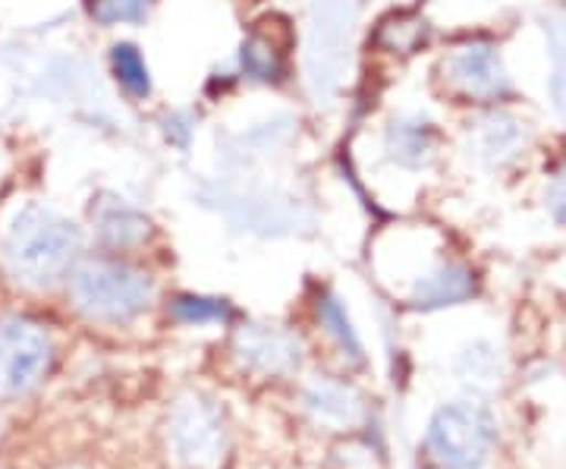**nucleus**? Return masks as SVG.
Here are the masks:
<instances>
[{
  "label": "nucleus",
  "mask_w": 566,
  "mask_h": 469,
  "mask_svg": "<svg viewBox=\"0 0 566 469\" xmlns=\"http://www.w3.org/2000/svg\"><path fill=\"white\" fill-rule=\"evenodd\" d=\"M469 290H472V281H469L465 271H460V268H444L441 274L428 278V284H424L422 293H419L422 303H416V306H444V303H457V300L469 296Z\"/></svg>",
  "instance_id": "nucleus-11"
},
{
  "label": "nucleus",
  "mask_w": 566,
  "mask_h": 469,
  "mask_svg": "<svg viewBox=\"0 0 566 469\" xmlns=\"http://www.w3.org/2000/svg\"><path fill=\"white\" fill-rule=\"evenodd\" d=\"M155 284L139 268L117 259H88L70 278V300L85 319L123 325L151 306Z\"/></svg>",
  "instance_id": "nucleus-2"
},
{
  "label": "nucleus",
  "mask_w": 566,
  "mask_h": 469,
  "mask_svg": "<svg viewBox=\"0 0 566 469\" xmlns=\"http://www.w3.org/2000/svg\"><path fill=\"white\" fill-rule=\"evenodd\" d=\"M305 404L324 426H353L359 419V413H363L359 397L344 385H334V382H318L315 388L308 390Z\"/></svg>",
  "instance_id": "nucleus-8"
},
{
  "label": "nucleus",
  "mask_w": 566,
  "mask_h": 469,
  "mask_svg": "<svg viewBox=\"0 0 566 469\" xmlns=\"http://www.w3.org/2000/svg\"><path fill=\"white\" fill-rule=\"evenodd\" d=\"M243 70L255 82H277L283 76V44L274 32L255 29L243 44Z\"/></svg>",
  "instance_id": "nucleus-9"
},
{
  "label": "nucleus",
  "mask_w": 566,
  "mask_h": 469,
  "mask_svg": "<svg viewBox=\"0 0 566 469\" xmlns=\"http://www.w3.org/2000/svg\"><path fill=\"white\" fill-rule=\"evenodd\" d=\"M428 129L424 123H400L390 136V148L400 161H422V155L428 152V143H424Z\"/></svg>",
  "instance_id": "nucleus-16"
},
{
  "label": "nucleus",
  "mask_w": 566,
  "mask_h": 469,
  "mask_svg": "<svg viewBox=\"0 0 566 469\" xmlns=\"http://www.w3.org/2000/svg\"><path fill=\"white\" fill-rule=\"evenodd\" d=\"M318 315H322V325L337 337V344H340L353 359H363V347H359V341H356L353 327H349V322H346L344 309H340V303H337L334 296H324L322 303H318Z\"/></svg>",
  "instance_id": "nucleus-13"
},
{
  "label": "nucleus",
  "mask_w": 566,
  "mask_h": 469,
  "mask_svg": "<svg viewBox=\"0 0 566 469\" xmlns=\"http://www.w3.org/2000/svg\"><path fill=\"white\" fill-rule=\"evenodd\" d=\"M114 73H117V80H120V85L129 95H136V98L148 95V88H151L148 66H145L142 54L133 44H117L114 48Z\"/></svg>",
  "instance_id": "nucleus-12"
},
{
  "label": "nucleus",
  "mask_w": 566,
  "mask_h": 469,
  "mask_svg": "<svg viewBox=\"0 0 566 469\" xmlns=\"http://www.w3.org/2000/svg\"><path fill=\"white\" fill-rule=\"evenodd\" d=\"M155 0H95L92 13L104 25H117V22H142L148 17Z\"/></svg>",
  "instance_id": "nucleus-14"
},
{
  "label": "nucleus",
  "mask_w": 566,
  "mask_h": 469,
  "mask_svg": "<svg viewBox=\"0 0 566 469\" xmlns=\"http://www.w3.org/2000/svg\"><path fill=\"white\" fill-rule=\"evenodd\" d=\"M551 208H554V215L560 218L566 225V177L560 184L554 186V196H551Z\"/></svg>",
  "instance_id": "nucleus-17"
},
{
  "label": "nucleus",
  "mask_w": 566,
  "mask_h": 469,
  "mask_svg": "<svg viewBox=\"0 0 566 469\" xmlns=\"http://www.w3.org/2000/svg\"><path fill=\"white\" fill-rule=\"evenodd\" d=\"M54 366V341L51 334L29 319H3L0 322V390L3 394H29L48 378Z\"/></svg>",
  "instance_id": "nucleus-4"
},
{
  "label": "nucleus",
  "mask_w": 566,
  "mask_h": 469,
  "mask_svg": "<svg viewBox=\"0 0 566 469\" xmlns=\"http://www.w3.org/2000/svg\"><path fill=\"white\" fill-rule=\"evenodd\" d=\"M170 445L182 467L214 469L227 450V426L221 409L202 397H189L174 409Z\"/></svg>",
  "instance_id": "nucleus-5"
},
{
  "label": "nucleus",
  "mask_w": 566,
  "mask_h": 469,
  "mask_svg": "<svg viewBox=\"0 0 566 469\" xmlns=\"http://www.w3.org/2000/svg\"><path fill=\"white\" fill-rule=\"evenodd\" d=\"M233 353L240 363L262 375H290L303 363V347L296 334L277 325H245L233 337Z\"/></svg>",
  "instance_id": "nucleus-6"
},
{
  "label": "nucleus",
  "mask_w": 566,
  "mask_h": 469,
  "mask_svg": "<svg viewBox=\"0 0 566 469\" xmlns=\"http://www.w3.org/2000/svg\"><path fill=\"white\" fill-rule=\"evenodd\" d=\"M98 233H102V240L107 246L126 249V246L145 240L148 221L142 215H136L133 208H126V205H111L107 211L98 215Z\"/></svg>",
  "instance_id": "nucleus-10"
},
{
  "label": "nucleus",
  "mask_w": 566,
  "mask_h": 469,
  "mask_svg": "<svg viewBox=\"0 0 566 469\" xmlns=\"http://www.w3.org/2000/svg\"><path fill=\"white\" fill-rule=\"evenodd\" d=\"M80 230L61 215L29 205L7 233L3 259L13 281L25 286H51L61 281L80 256Z\"/></svg>",
  "instance_id": "nucleus-1"
},
{
  "label": "nucleus",
  "mask_w": 566,
  "mask_h": 469,
  "mask_svg": "<svg viewBox=\"0 0 566 469\" xmlns=\"http://www.w3.org/2000/svg\"><path fill=\"white\" fill-rule=\"evenodd\" d=\"M497 441L494 416L482 404L460 400L434 413L424 450L441 469H482Z\"/></svg>",
  "instance_id": "nucleus-3"
},
{
  "label": "nucleus",
  "mask_w": 566,
  "mask_h": 469,
  "mask_svg": "<svg viewBox=\"0 0 566 469\" xmlns=\"http://www.w3.org/2000/svg\"><path fill=\"white\" fill-rule=\"evenodd\" d=\"M447 80L472 98H485L501 92V66L488 48H463L447 63Z\"/></svg>",
  "instance_id": "nucleus-7"
},
{
  "label": "nucleus",
  "mask_w": 566,
  "mask_h": 469,
  "mask_svg": "<svg viewBox=\"0 0 566 469\" xmlns=\"http://www.w3.org/2000/svg\"><path fill=\"white\" fill-rule=\"evenodd\" d=\"M174 315L186 325H205V322H223L230 315V309L218 300H205V296H180L174 303Z\"/></svg>",
  "instance_id": "nucleus-15"
}]
</instances>
